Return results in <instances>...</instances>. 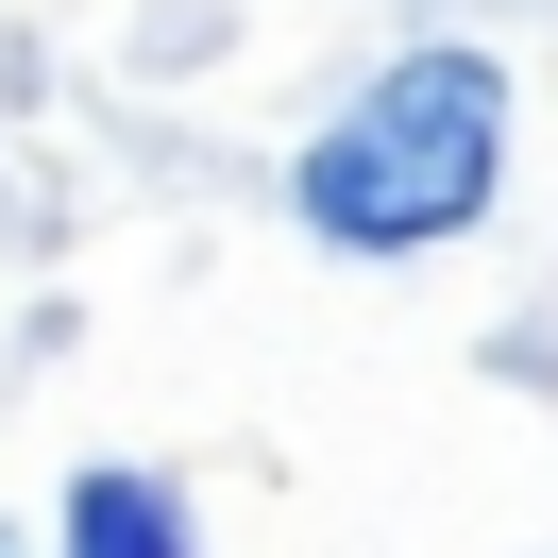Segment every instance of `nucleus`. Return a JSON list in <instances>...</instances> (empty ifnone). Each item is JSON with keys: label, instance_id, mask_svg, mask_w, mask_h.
I'll use <instances>...</instances> for the list:
<instances>
[{"label": "nucleus", "instance_id": "obj_1", "mask_svg": "<svg viewBox=\"0 0 558 558\" xmlns=\"http://www.w3.org/2000/svg\"><path fill=\"white\" fill-rule=\"evenodd\" d=\"M490 170H508V69L457 51V35H423V51H389V69L305 136L288 204H305V238H339V254H440L457 220L490 204Z\"/></svg>", "mask_w": 558, "mask_h": 558}, {"label": "nucleus", "instance_id": "obj_2", "mask_svg": "<svg viewBox=\"0 0 558 558\" xmlns=\"http://www.w3.org/2000/svg\"><path fill=\"white\" fill-rule=\"evenodd\" d=\"M51 542H69V558H204V542H186V490L153 474V457H85Z\"/></svg>", "mask_w": 558, "mask_h": 558}]
</instances>
